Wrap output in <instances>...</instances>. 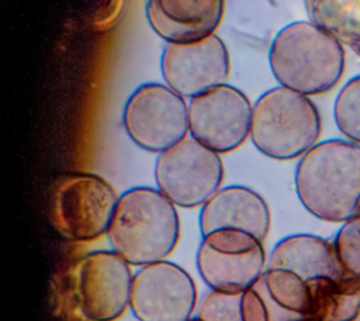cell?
<instances>
[{"label": "cell", "instance_id": "obj_1", "mask_svg": "<svg viewBox=\"0 0 360 321\" xmlns=\"http://www.w3.org/2000/svg\"><path fill=\"white\" fill-rule=\"evenodd\" d=\"M294 184L304 208L322 221L360 215V145L343 139L315 144L300 158Z\"/></svg>", "mask_w": 360, "mask_h": 321}, {"label": "cell", "instance_id": "obj_2", "mask_svg": "<svg viewBox=\"0 0 360 321\" xmlns=\"http://www.w3.org/2000/svg\"><path fill=\"white\" fill-rule=\"evenodd\" d=\"M107 237L111 249L129 265L165 260L180 238L176 206L159 189L131 187L118 197Z\"/></svg>", "mask_w": 360, "mask_h": 321}, {"label": "cell", "instance_id": "obj_3", "mask_svg": "<svg viewBox=\"0 0 360 321\" xmlns=\"http://www.w3.org/2000/svg\"><path fill=\"white\" fill-rule=\"evenodd\" d=\"M270 69L277 82L315 96L330 90L345 69L340 41L312 21H297L281 28L269 51Z\"/></svg>", "mask_w": 360, "mask_h": 321}, {"label": "cell", "instance_id": "obj_4", "mask_svg": "<svg viewBox=\"0 0 360 321\" xmlns=\"http://www.w3.org/2000/svg\"><path fill=\"white\" fill-rule=\"evenodd\" d=\"M321 135V117L308 96L278 86L264 92L252 107L250 139L263 155L301 158Z\"/></svg>", "mask_w": 360, "mask_h": 321}, {"label": "cell", "instance_id": "obj_5", "mask_svg": "<svg viewBox=\"0 0 360 321\" xmlns=\"http://www.w3.org/2000/svg\"><path fill=\"white\" fill-rule=\"evenodd\" d=\"M117 201L114 187L101 176L68 173L52 187L51 220L56 231L70 241H94L107 234Z\"/></svg>", "mask_w": 360, "mask_h": 321}, {"label": "cell", "instance_id": "obj_6", "mask_svg": "<svg viewBox=\"0 0 360 321\" xmlns=\"http://www.w3.org/2000/svg\"><path fill=\"white\" fill-rule=\"evenodd\" d=\"M201 237L195 266L211 290L243 293L267 268L263 241L248 231L218 228Z\"/></svg>", "mask_w": 360, "mask_h": 321}, {"label": "cell", "instance_id": "obj_7", "mask_svg": "<svg viewBox=\"0 0 360 321\" xmlns=\"http://www.w3.org/2000/svg\"><path fill=\"white\" fill-rule=\"evenodd\" d=\"M224 165L219 153L197 139L184 138L160 152L155 163L158 189L183 208L202 206L221 189Z\"/></svg>", "mask_w": 360, "mask_h": 321}, {"label": "cell", "instance_id": "obj_8", "mask_svg": "<svg viewBox=\"0 0 360 321\" xmlns=\"http://www.w3.org/2000/svg\"><path fill=\"white\" fill-rule=\"evenodd\" d=\"M122 125L135 145L160 153L186 138L188 106L167 84L143 83L128 97Z\"/></svg>", "mask_w": 360, "mask_h": 321}, {"label": "cell", "instance_id": "obj_9", "mask_svg": "<svg viewBox=\"0 0 360 321\" xmlns=\"http://www.w3.org/2000/svg\"><path fill=\"white\" fill-rule=\"evenodd\" d=\"M134 273L115 251H91L77 263L75 291L89 321H115L129 308Z\"/></svg>", "mask_w": 360, "mask_h": 321}, {"label": "cell", "instance_id": "obj_10", "mask_svg": "<svg viewBox=\"0 0 360 321\" xmlns=\"http://www.w3.org/2000/svg\"><path fill=\"white\" fill-rule=\"evenodd\" d=\"M195 307L194 280L177 263L165 259L135 272L129 310L138 321H187Z\"/></svg>", "mask_w": 360, "mask_h": 321}, {"label": "cell", "instance_id": "obj_11", "mask_svg": "<svg viewBox=\"0 0 360 321\" xmlns=\"http://www.w3.org/2000/svg\"><path fill=\"white\" fill-rule=\"evenodd\" d=\"M252 107L243 92L219 84L191 99L188 131L194 139L212 151L231 152L250 137Z\"/></svg>", "mask_w": 360, "mask_h": 321}, {"label": "cell", "instance_id": "obj_12", "mask_svg": "<svg viewBox=\"0 0 360 321\" xmlns=\"http://www.w3.org/2000/svg\"><path fill=\"white\" fill-rule=\"evenodd\" d=\"M160 70L170 89L193 99L224 84L229 73L228 49L215 34L190 42H167Z\"/></svg>", "mask_w": 360, "mask_h": 321}, {"label": "cell", "instance_id": "obj_13", "mask_svg": "<svg viewBox=\"0 0 360 321\" xmlns=\"http://www.w3.org/2000/svg\"><path fill=\"white\" fill-rule=\"evenodd\" d=\"M243 321H302L314 317L307 283L287 269L266 268L242 293Z\"/></svg>", "mask_w": 360, "mask_h": 321}, {"label": "cell", "instance_id": "obj_14", "mask_svg": "<svg viewBox=\"0 0 360 321\" xmlns=\"http://www.w3.org/2000/svg\"><path fill=\"white\" fill-rule=\"evenodd\" d=\"M270 224V208L264 199L255 190L239 184L221 187L201 206L198 215L201 235L218 228H238L264 241Z\"/></svg>", "mask_w": 360, "mask_h": 321}, {"label": "cell", "instance_id": "obj_15", "mask_svg": "<svg viewBox=\"0 0 360 321\" xmlns=\"http://www.w3.org/2000/svg\"><path fill=\"white\" fill-rule=\"evenodd\" d=\"M225 0H148L146 18L167 42H190L214 34Z\"/></svg>", "mask_w": 360, "mask_h": 321}, {"label": "cell", "instance_id": "obj_16", "mask_svg": "<svg viewBox=\"0 0 360 321\" xmlns=\"http://www.w3.org/2000/svg\"><path fill=\"white\" fill-rule=\"evenodd\" d=\"M267 268L291 270L307 286L318 279L349 276L339 262L333 242L312 234H292L281 238L270 252Z\"/></svg>", "mask_w": 360, "mask_h": 321}, {"label": "cell", "instance_id": "obj_17", "mask_svg": "<svg viewBox=\"0 0 360 321\" xmlns=\"http://www.w3.org/2000/svg\"><path fill=\"white\" fill-rule=\"evenodd\" d=\"M316 25L339 41L360 39V0H307Z\"/></svg>", "mask_w": 360, "mask_h": 321}, {"label": "cell", "instance_id": "obj_18", "mask_svg": "<svg viewBox=\"0 0 360 321\" xmlns=\"http://www.w3.org/2000/svg\"><path fill=\"white\" fill-rule=\"evenodd\" d=\"M333 117L339 131L360 145V75L352 77L338 93Z\"/></svg>", "mask_w": 360, "mask_h": 321}, {"label": "cell", "instance_id": "obj_19", "mask_svg": "<svg viewBox=\"0 0 360 321\" xmlns=\"http://www.w3.org/2000/svg\"><path fill=\"white\" fill-rule=\"evenodd\" d=\"M240 303L242 293L210 289L187 321H243Z\"/></svg>", "mask_w": 360, "mask_h": 321}, {"label": "cell", "instance_id": "obj_20", "mask_svg": "<svg viewBox=\"0 0 360 321\" xmlns=\"http://www.w3.org/2000/svg\"><path fill=\"white\" fill-rule=\"evenodd\" d=\"M332 242L343 270L360 280V215L343 222Z\"/></svg>", "mask_w": 360, "mask_h": 321}, {"label": "cell", "instance_id": "obj_21", "mask_svg": "<svg viewBox=\"0 0 360 321\" xmlns=\"http://www.w3.org/2000/svg\"><path fill=\"white\" fill-rule=\"evenodd\" d=\"M124 0H107L104 7L97 11V17L94 18V24L98 25L100 28H107L115 20L118 18L121 8H122Z\"/></svg>", "mask_w": 360, "mask_h": 321}, {"label": "cell", "instance_id": "obj_22", "mask_svg": "<svg viewBox=\"0 0 360 321\" xmlns=\"http://www.w3.org/2000/svg\"><path fill=\"white\" fill-rule=\"evenodd\" d=\"M302 321H319V320L315 318V317H311V318H305V320H302Z\"/></svg>", "mask_w": 360, "mask_h": 321}]
</instances>
